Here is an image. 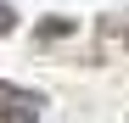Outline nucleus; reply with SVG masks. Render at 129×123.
<instances>
[{
    "mask_svg": "<svg viewBox=\"0 0 129 123\" xmlns=\"http://www.w3.org/2000/svg\"><path fill=\"white\" fill-rule=\"evenodd\" d=\"M112 56H129V11H107L101 23H95L90 62H112Z\"/></svg>",
    "mask_w": 129,
    "mask_h": 123,
    "instance_id": "nucleus-1",
    "label": "nucleus"
},
{
    "mask_svg": "<svg viewBox=\"0 0 129 123\" xmlns=\"http://www.w3.org/2000/svg\"><path fill=\"white\" fill-rule=\"evenodd\" d=\"M39 106H45V101H39L34 90L0 78V123H39Z\"/></svg>",
    "mask_w": 129,
    "mask_h": 123,
    "instance_id": "nucleus-2",
    "label": "nucleus"
},
{
    "mask_svg": "<svg viewBox=\"0 0 129 123\" xmlns=\"http://www.w3.org/2000/svg\"><path fill=\"white\" fill-rule=\"evenodd\" d=\"M62 34H73V17H45V23L34 28V45H51V39H62Z\"/></svg>",
    "mask_w": 129,
    "mask_h": 123,
    "instance_id": "nucleus-3",
    "label": "nucleus"
},
{
    "mask_svg": "<svg viewBox=\"0 0 129 123\" xmlns=\"http://www.w3.org/2000/svg\"><path fill=\"white\" fill-rule=\"evenodd\" d=\"M0 34H17V11L6 6V0H0Z\"/></svg>",
    "mask_w": 129,
    "mask_h": 123,
    "instance_id": "nucleus-4",
    "label": "nucleus"
}]
</instances>
